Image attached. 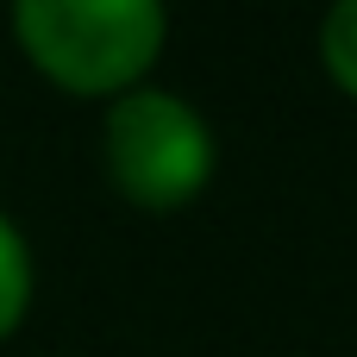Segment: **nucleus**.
<instances>
[{"label":"nucleus","mask_w":357,"mask_h":357,"mask_svg":"<svg viewBox=\"0 0 357 357\" xmlns=\"http://www.w3.org/2000/svg\"><path fill=\"white\" fill-rule=\"evenodd\" d=\"M13 31L69 94H126L157 63L169 19L157 0H19Z\"/></svg>","instance_id":"nucleus-1"},{"label":"nucleus","mask_w":357,"mask_h":357,"mask_svg":"<svg viewBox=\"0 0 357 357\" xmlns=\"http://www.w3.org/2000/svg\"><path fill=\"white\" fill-rule=\"evenodd\" d=\"M100 151H107L113 188L151 213L195 201L213 176V132L176 88L138 82V88L113 94L107 126H100Z\"/></svg>","instance_id":"nucleus-2"},{"label":"nucleus","mask_w":357,"mask_h":357,"mask_svg":"<svg viewBox=\"0 0 357 357\" xmlns=\"http://www.w3.org/2000/svg\"><path fill=\"white\" fill-rule=\"evenodd\" d=\"M31 307V251H25V232L0 213V339L25 320Z\"/></svg>","instance_id":"nucleus-3"},{"label":"nucleus","mask_w":357,"mask_h":357,"mask_svg":"<svg viewBox=\"0 0 357 357\" xmlns=\"http://www.w3.org/2000/svg\"><path fill=\"white\" fill-rule=\"evenodd\" d=\"M320 56H326V69L339 75V88L357 94V0H339V6L320 19Z\"/></svg>","instance_id":"nucleus-4"}]
</instances>
